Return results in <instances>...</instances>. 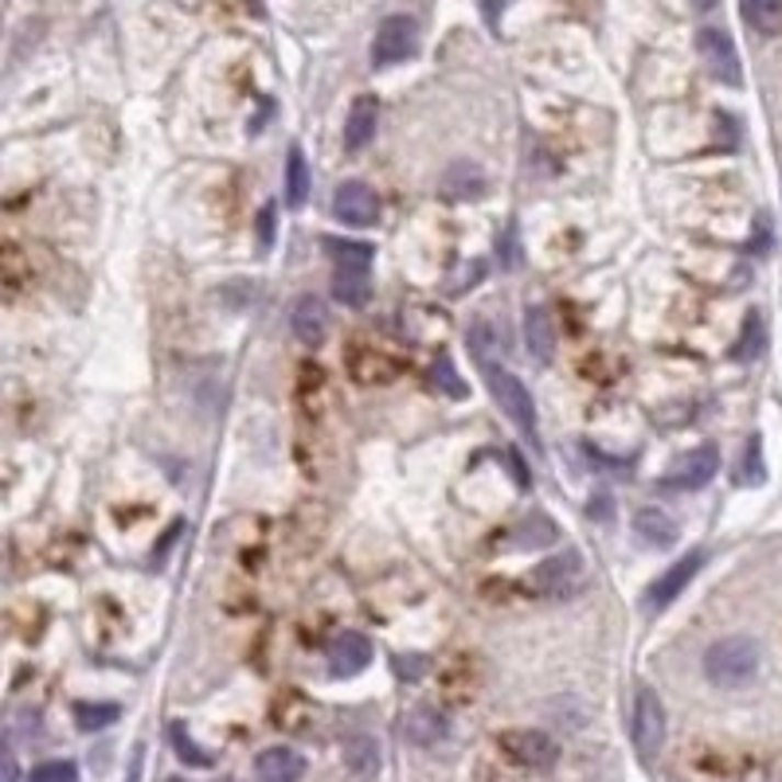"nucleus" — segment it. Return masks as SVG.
Instances as JSON below:
<instances>
[{"mask_svg":"<svg viewBox=\"0 0 782 782\" xmlns=\"http://www.w3.org/2000/svg\"><path fill=\"white\" fill-rule=\"evenodd\" d=\"M254 771H259L262 782H302L306 774V759L294 747H267L259 759H254Z\"/></svg>","mask_w":782,"mask_h":782,"instance_id":"obj_15","label":"nucleus"},{"mask_svg":"<svg viewBox=\"0 0 782 782\" xmlns=\"http://www.w3.org/2000/svg\"><path fill=\"white\" fill-rule=\"evenodd\" d=\"M4 782H20V767H16V756H12V747L4 751Z\"/></svg>","mask_w":782,"mask_h":782,"instance_id":"obj_31","label":"nucleus"},{"mask_svg":"<svg viewBox=\"0 0 782 782\" xmlns=\"http://www.w3.org/2000/svg\"><path fill=\"white\" fill-rule=\"evenodd\" d=\"M759 661H763V649L751 638H719L709 646L704 654V677H709L716 689H744V684L756 681Z\"/></svg>","mask_w":782,"mask_h":782,"instance_id":"obj_1","label":"nucleus"},{"mask_svg":"<svg viewBox=\"0 0 782 782\" xmlns=\"http://www.w3.org/2000/svg\"><path fill=\"white\" fill-rule=\"evenodd\" d=\"M704 567V552H689V556H681L677 564H669L661 576L649 583V591H646V611L649 614H657V611H666L669 603H673L677 594H684V587L693 583L696 579V571Z\"/></svg>","mask_w":782,"mask_h":782,"instance_id":"obj_8","label":"nucleus"},{"mask_svg":"<svg viewBox=\"0 0 782 782\" xmlns=\"http://www.w3.org/2000/svg\"><path fill=\"white\" fill-rule=\"evenodd\" d=\"M486 192V172L469 161H454L442 172V196L446 200H477Z\"/></svg>","mask_w":782,"mask_h":782,"instance_id":"obj_17","label":"nucleus"},{"mask_svg":"<svg viewBox=\"0 0 782 782\" xmlns=\"http://www.w3.org/2000/svg\"><path fill=\"white\" fill-rule=\"evenodd\" d=\"M325 251L333 259L337 270H369L372 274V247L356 243V239H325Z\"/></svg>","mask_w":782,"mask_h":782,"instance_id":"obj_20","label":"nucleus"},{"mask_svg":"<svg viewBox=\"0 0 782 782\" xmlns=\"http://www.w3.org/2000/svg\"><path fill=\"white\" fill-rule=\"evenodd\" d=\"M290 329H294V337L302 344L317 349V344L325 341V333H329V317H325L321 297H314V294L297 297L294 306H290Z\"/></svg>","mask_w":782,"mask_h":782,"instance_id":"obj_12","label":"nucleus"},{"mask_svg":"<svg viewBox=\"0 0 782 782\" xmlns=\"http://www.w3.org/2000/svg\"><path fill=\"white\" fill-rule=\"evenodd\" d=\"M169 736H172V747H177V756L184 759V763H192V767H212V756H207L204 747H200L196 739L189 736V728H184V724H172Z\"/></svg>","mask_w":782,"mask_h":782,"instance_id":"obj_27","label":"nucleus"},{"mask_svg":"<svg viewBox=\"0 0 782 782\" xmlns=\"http://www.w3.org/2000/svg\"><path fill=\"white\" fill-rule=\"evenodd\" d=\"M344 763L360 774V779H369V774L379 771V744L372 736H352L344 744Z\"/></svg>","mask_w":782,"mask_h":782,"instance_id":"obj_22","label":"nucleus"},{"mask_svg":"<svg viewBox=\"0 0 782 782\" xmlns=\"http://www.w3.org/2000/svg\"><path fill=\"white\" fill-rule=\"evenodd\" d=\"M739 16L756 27V32H763V36L782 32V4L779 0H747L744 9H739Z\"/></svg>","mask_w":782,"mask_h":782,"instance_id":"obj_23","label":"nucleus"},{"mask_svg":"<svg viewBox=\"0 0 782 782\" xmlns=\"http://www.w3.org/2000/svg\"><path fill=\"white\" fill-rule=\"evenodd\" d=\"M486 379L494 399L501 404V411L513 419V427L540 450V419H536V404H532L529 387L521 384V376H513L509 369H497V364H486Z\"/></svg>","mask_w":782,"mask_h":782,"instance_id":"obj_2","label":"nucleus"},{"mask_svg":"<svg viewBox=\"0 0 782 782\" xmlns=\"http://www.w3.org/2000/svg\"><path fill=\"white\" fill-rule=\"evenodd\" d=\"M325 657H329V673H333L337 681H344V677H356L369 669L372 642H369V634H360V630H341V634L329 642Z\"/></svg>","mask_w":782,"mask_h":782,"instance_id":"obj_11","label":"nucleus"},{"mask_svg":"<svg viewBox=\"0 0 782 782\" xmlns=\"http://www.w3.org/2000/svg\"><path fill=\"white\" fill-rule=\"evenodd\" d=\"M630 744L642 759H654L666 744V704L661 696L649 689V684H638L634 689V704H630Z\"/></svg>","mask_w":782,"mask_h":782,"instance_id":"obj_3","label":"nucleus"},{"mask_svg":"<svg viewBox=\"0 0 782 782\" xmlns=\"http://www.w3.org/2000/svg\"><path fill=\"white\" fill-rule=\"evenodd\" d=\"M169 782H184V779H169Z\"/></svg>","mask_w":782,"mask_h":782,"instance_id":"obj_33","label":"nucleus"},{"mask_svg":"<svg viewBox=\"0 0 782 782\" xmlns=\"http://www.w3.org/2000/svg\"><path fill=\"white\" fill-rule=\"evenodd\" d=\"M767 344V325L759 314H751L744 321V333H739V344H736V360H756Z\"/></svg>","mask_w":782,"mask_h":782,"instance_id":"obj_25","label":"nucleus"},{"mask_svg":"<svg viewBox=\"0 0 782 782\" xmlns=\"http://www.w3.org/2000/svg\"><path fill=\"white\" fill-rule=\"evenodd\" d=\"M446 716H442L439 709H415L411 716H407V724H404V736L411 739V744H419V747H431V744H439L442 736H446Z\"/></svg>","mask_w":782,"mask_h":782,"instance_id":"obj_19","label":"nucleus"},{"mask_svg":"<svg viewBox=\"0 0 782 782\" xmlns=\"http://www.w3.org/2000/svg\"><path fill=\"white\" fill-rule=\"evenodd\" d=\"M579 583H583V564H579L576 552L544 559V564L532 567V576H529V587L536 594H544V599H564V594H571Z\"/></svg>","mask_w":782,"mask_h":782,"instance_id":"obj_6","label":"nucleus"},{"mask_svg":"<svg viewBox=\"0 0 782 782\" xmlns=\"http://www.w3.org/2000/svg\"><path fill=\"white\" fill-rule=\"evenodd\" d=\"M141 759H145V751H141V747H137L134 759H129V774H126V782H141Z\"/></svg>","mask_w":782,"mask_h":782,"instance_id":"obj_32","label":"nucleus"},{"mask_svg":"<svg viewBox=\"0 0 782 782\" xmlns=\"http://www.w3.org/2000/svg\"><path fill=\"white\" fill-rule=\"evenodd\" d=\"M736 481L739 486H759V481H763V439H759V434H751V442H747Z\"/></svg>","mask_w":782,"mask_h":782,"instance_id":"obj_26","label":"nucleus"},{"mask_svg":"<svg viewBox=\"0 0 782 782\" xmlns=\"http://www.w3.org/2000/svg\"><path fill=\"white\" fill-rule=\"evenodd\" d=\"M434 384L446 387V396H454V399L466 396V384H462V379H458V372H454V364H450L446 356H442L439 364H434Z\"/></svg>","mask_w":782,"mask_h":782,"instance_id":"obj_29","label":"nucleus"},{"mask_svg":"<svg viewBox=\"0 0 782 782\" xmlns=\"http://www.w3.org/2000/svg\"><path fill=\"white\" fill-rule=\"evenodd\" d=\"M415 52H419V24H415L407 12H396V16L379 20L376 36H372V67L407 64Z\"/></svg>","mask_w":782,"mask_h":782,"instance_id":"obj_4","label":"nucleus"},{"mask_svg":"<svg viewBox=\"0 0 782 782\" xmlns=\"http://www.w3.org/2000/svg\"><path fill=\"white\" fill-rule=\"evenodd\" d=\"M719 469V450L716 446H696L684 458H677L669 466V474L661 477V489H677V494H693L704 489Z\"/></svg>","mask_w":782,"mask_h":782,"instance_id":"obj_7","label":"nucleus"},{"mask_svg":"<svg viewBox=\"0 0 782 782\" xmlns=\"http://www.w3.org/2000/svg\"><path fill=\"white\" fill-rule=\"evenodd\" d=\"M524 344H529V356L536 364H552V356H556V325H552V314L544 306L524 309Z\"/></svg>","mask_w":782,"mask_h":782,"instance_id":"obj_13","label":"nucleus"},{"mask_svg":"<svg viewBox=\"0 0 782 782\" xmlns=\"http://www.w3.org/2000/svg\"><path fill=\"white\" fill-rule=\"evenodd\" d=\"M376 126H379V102L372 94H360L349 110V122H344V149L360 154L376 137Z\"/></svg>","mask_w":782,"mask_h":782,"instance_id":"obj_14","label":"nucleus"},{"mask_svg":"<svg viewBox=\"0 0 782 782\" xmlns=\"http://www.w3.org/2000/svg\"><path fill=\"white\" fill-rule=\"evenodd\" d=\"M122 716V709L117 704H110V701H79L75 704V724H79L82 732H102V728H110L114 719Z\"/></svg>","mask_w":782,"mask_h":782,"instance_id":"obj_24","label":"nucleus"},{"mask_svg":"<svg viewBox=\"0 0 782 782\" xmlns=\"http://www.w3.org/2000/svg\"><path fill=\"white\" fill-rule=\"evenodd\" d=\"M696 52H701L712 79H719L724 87H739V82H744L736 39H732L724 27H701V32H696Z\"/></svg>","mask_w":782,"mask_h":782,"instance_id":"obj_5","label":"nucleus"},{"mask_svg":"<svg viewBox=\"0 0 782 782\" xmlns=\"http://www.w3.org/2000/svg\"><path fill=\"white\" fill-rule=\"evenodd\" d=\"M306 200H309V165H306V154L294 145L286 157V204L302 207Z\"/></svg>","mask_w":782,"mask_h":782,"instance_id":"obj_21","label":"nucleus"},{"mask_svg":"<svg viewBox=\"0 0 782 782\" xmlns=\"http://www.w3.org/2000/svg\"><path fill=\"white\" fill-rule=\"evenodd\" d=\"M333 216L349 227H372L379 219V196L364 180H344L333 192Z\"/></svg>","mask_w":782,"mask_h":782,"instance_id":"obj_10","label":"nucleus"},{"mask_svg":"<svg viewBox=\"0 0 782 782\" xmlns=\"http://www.w3.org/2000/svg\"><path fill=\"white\" fill-rule=\"evenodd\" d=\"M469 344H474V352L481 360H486V352L497 344V333H494V325L486 321V317H477L474 325H469Z\"/></svg>","mask_w":782,"mask_h":782,"instance_id":"obj_30","label":"nucleus"},{"mask_svg":"<svg viewBox=\"0 0 782 782\" xmlns=\"http://www.w3.org/2000/svg\"><path fill=\"white\" fill-rule=\"evenodd\" d=\"M634 532H638L642 544H649V548H673L677 544V521L666 513V509H657V505H649V509H642L638 517H634Z\"/></svg>","mask_w":782,"mask_h":782,"instance_id":"obj_16","label":"nucleus"},{"mask_svg":"<svg viewBox=\"0 0 782 782\" xmlns=\"http://www.w3.org/2000/svg\"><path fill=\"white\" fill-rule=\"evenodd\" d=\"M501 751L513 759L517 767H529V771H548L556 763V739L544 736L536 728H524V732H505L501 736Z\"/></svg>","mask_w":782,"mask_h":782,"instance_id":"obj_9","label":"nucleus"},{"mask_svg":"<svg viewBox=\"0 0 782 782\" xmlns=\"http://www.w3.org/2000/svg\"><path fill=\"white\" fill-rule=\"evenodd\" d=\"M333 297L341 306H369L372 297V274L369 270H333Z\"/></svg>","mask_w":782,"mask_h":782,"instance_id":"obj_18","label":"nucleus"},{"mask_svg":"<svg viewBox=\"0 0 782 782\" xmlns=\"http://www.w3.org/2000/svg\"><path fill=\"white\" fill-rule=\"evenodd\" d=\"M27 782H79V767L71 759H52V763H39L27 774Z\"/></svg>","mask_w":782,"mask_h":782,"instance_id":"obj_28","label":"nucleus"}]
</instances>
